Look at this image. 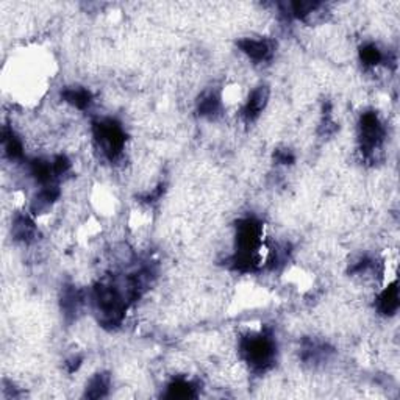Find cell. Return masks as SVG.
<instances>
[{"label": "cell", "instance_id": "5", "mask_svg": "<svg viewBox=\"0 0 400 400\" xmlns=\"http://www.w3.org/2000/svg\"><path fill=\"white\" fill-rule=\"evenodd\" d=\"M263 244V226L258 219L243 217L235 226V245L237 254L258 256Z\"/></svg>", "mask_w": 400, "mask_h": 400}, {"label": "cell", "instance_id": "17", "mask_svg": "<svg viewBox=\"0 0 400 400\" xmlns=\"http://www.w3.org/2000/svg\"><path fill=\"white\" fill-rule=\"evenodd\" d=\"M109 386H111V377H109L107 372H98V374H96L90 382H88L85 397L88 399L107 397Z\"/></svg>", "mask_w": 400, "mask_h": 400}, {"label": "cell", "instance_id": "7", "mask_svg": "<svg viewBox=\"0 0 400 400\" xmlns=\"http://www.w3.org/2000/svg\"><path fill=\"white\" fill-rule=\"evenodd\" d=\"M269 96L271 91L266 85L256 86L255 90L250 92L243 109H241V114H243L245 122H254V120L260 118V114L265 111L267 103H269Z\"/></svg>", "mask_w": 400, "mask_h": 400}, {"label": "cell", "instance_id": "19", "mask_svg": "<svg viewBox=\"0 0 400 400\" xmlns=\"http://www.w3.org/2000/svg\"><path fill=\"white\" fill-rule=\"evenodd\" d=\"M360 59L361 63L368 66V68H375V66H379L383 59H385V55H383L379 46L368 42L364 44V46H361L360 49Z\"/></svg>", "mask_w": 400, "mask_h": 400}, {"label": "cell", "instance_id": "3", "mask_svg": "<svg viewBox=\"0 0 400 400\" xmlns=\"http://www.w3.org/2000/svg\"><path fill=\"white\" fill-rule=\"evenodd\" d=\"M92 135H94V141L102 155L109 161H116L122 155L127 136L118 120L109 118L96 120L92 124Z\"/></svg>", "mask_w": 400, "mask_h": 400}, {"label": "cell", "instance_id": "9", "mask_svg": "<svg viewBox=\"0 0 400 400\" xmlns=\"http://www.w3.org/2000/svg\"><path fill=\"white\" fill-rule=\"evenodd\" d=\"M59 194L62 193H59V188L57 185L42 186L31 200V205H30L31 215H44V213L51 210L52 205L58 200Z\"/></svg>", "mask_w": 400, "mask_h": 400}, {"label": "cell", "instance_id": "13", "mask_svg": "<svg viewBox=\"0 0 400 400\" xmlns=\"http://www.w3.org/2000/svg\"><path fill=\"white\" fill-rule=\"evenodd\" d=\"M11 233L16 241L30 243L36 237V226L29 215H16L11 226Z\"/></svg>", "mask_w": 400, "mask_h": 400}, {"label": "cell", "instance_id": "6", "mask_svg": "<svg viewBox=\"0 0 400 400\" xmlns=\"http://www.w3.org/2000/svg\"><path fill=\"white\" fill-rule=\"evenodd\" d=\"M238 47L245 57L255 63L269 62L274 55V44L265 38H244L238 41Z\"/></svg>", "mask_w": 400, "mask_h": 400}, {"label": "cell", "instance_id": "18", "mask_svg": "<svg viewBox=\"0 0 400 400\" xmlns=\"http://www.w3.org/2000/svg\"><path fill=\"white\" fill-rule=\"evenodd\" d=\"M328 354H330V350H328L324 344L316 343V341H305L304 343L302 360L306 361V363H311V364L321 363V361L327 360Z\"/></svg>", "mask_w": 400, "mask_h": 400}, {"label": "cell", "instance_id": "10", "mask_svg": "<svg viewBox=\"0 0 400 400\" xmlns=\"http://www.w3.org/2000/svg\"><path fill=\"white\" fill-rule=\"evenodd\" d=\"M29 172L38 183L42 186L55 185V180H58L57 172H55L53 161L46 160V158H35L29 161Z\"/></svg>", "mask_w": 400, "mask_h": 400}, {"label": "cell", "instance_id": "11", "mask_svg": "<svg viewBox=\"0 0 400 400\" xmlns=\"http://www.w3.org/2000/svg\"><path fill=\"white\" fill-rule=\"evenodd\" d=\"M62 98L69 103L70 107H74L77 109H88L92 102H94V96H92V92L88 90V88L83 86H70V88H66L62 92Z\"/></svg>", "mask_w": 400, "mask_h": 400}, {"label": "cell", "instance_id": "4", "mask_svg": "<svg viewBox=\"0 0 400 400\" xmlns=\"http://www.w3.org/2000/svg\"><path fill=\"white\" fill-rule=\"evenodd\" d=\"M386 130L382 119L375 111H364L360 116L358 122V138L361 150L366 157H372L375 152L380 150L385 142Z\"/></svg>", "mask_w": 400, "mask_h": 400}, {"label": "cell", "instance_id": "16", "mask_svg": "<svg viewBox=\"0 0 400 400\" xmlns=\"http://www.w3.org/2000/svg\"><path fill=\"white\" fill-rule=\"evenodd\" d=\"M168 399H194L197 397V385L186 379H175L166 386Z\"/></svg>", "mask_w": 400, "mask_h": 400}, {"label": "cell", "instance_id": "20", "mask_svg": "<svg viewBox=\"0 0 400 400\" xmlns=\"http://www.w3.org/2000/svg\"><path fill=\"white\" fill-rule=\"evenodd\" d=\"M276 161L278 164H293L295 161V157L291 150H277L276 152Z\"/></svg>", "mask_w": 400, "mask_h": 400}, {"label": "cell", "instance_id": "14", "mask_svg": "<svg viewBox=\"0 0 400 400\" xmlns=\"http://www.w3.org/2000/svg\"><path fill=\"white\" fill-rule=\"evenodd\" d=\"M2 146L5 157L11 161H19L24 158V144L18 135L14 133V130L8 127H3L2 131Z\"/></svg>", "mask_w": 400, "mask_h": 400}, {"label": "cell", "instance_id": "15", "mask_svg": "<svg viewBox=\"0 0 400 400\" xmlns=\"http://www.w3.org/2000/svg\"><path fill=\"white\" fill-rule=\"evenodd\" d=\"M222 109V98L216 91H206L200 96L199 102H197V111L202 118L213 119L219 116Z\"/></svg>", "mask_w": 400, "mask_h": 400}, {"label": "cell", "instance_id": "21", "mask_svg": "<svg viewBox=\"0 0 400 400\" xmlns=\"http://www.w3.org/2000/svg\"><path fill=\"white\" fill-rule=\"evenodd\" d=\"M66 364H68V372H69V374H74V372L80 368L81 358L80 357H74V358H70Z\"/></svg>", "mask_w": 400, "mask_h": 400}, {"label": "cell", "instance_id": "8", "mask_svg": "<svg viewBox=\"0 0 400 400\" xmlns=\"http://www.w3.org/2000/svg\"><path fill=\"white\" fill-rule=\"evenodd\" d=\"M83 302H85V295L79 288L72 286V284L63 288V294H62V300H59V304H62V311L66 319L68 321L75 319L77 315L80 313L81 306H83Z\"/></svg>", "mask_w": 400, "mask_h": 400}, {"label": "cell", "instance_id": "1", "mask_svg": "<svg viewBox=\"0 0 400 400\" xmlns=\"http://www.w3.org/2000/svg\"><path fill=\"white\" fill-rule=\"evenodd\" d=\"M91 304L103 327L116 328L122 324L130 302L119 284L97 283L92 288Z\"/></svg>", "mask_w": 400, "mask_h": 400}, {"label": "cell", "instance_id": "12", "mask_svg": "<svg viewBox=\"0 0 400 400\" xmlns=\"http://www.w3.org/2000/svg\"><path fill=\"white\" fill-rule=\"evenodd\" d=\"M377 310H379V313L383 316H394L397 313L399 310L397 282L388 284V286L379 294V297H377Z\"/></svg>", "mask_w": 400, "mask_h": 400}, {"label": "cell", "instance_id": "2", "mask_svg": "<svg viewBox=\"0 0 400 400\" xmlns=\"http://www.w3.org/2000/svg\"><path fill=\"white\" fill-rule=\"evenodd\" d=\"M239 354L255 372L269 371L277 360V344L272 335L265 332L249 333L241 338Z\"/></svg>", "mask_w": 400, "mask_h": 400}]
</instances>
